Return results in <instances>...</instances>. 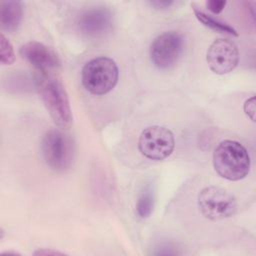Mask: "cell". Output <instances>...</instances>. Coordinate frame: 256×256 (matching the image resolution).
Returning <instances> with one entry per match:
<instances>
[{
    "label": "cell",
    "instance_id": "cell-1",
    "mask_svg": "<svg viewBox=\"0 0 256 256\" xmlns=\"http://www.w3.org/2000/svg\"><path fill=\"white\" fill-rule=\"evenodd\" d=\"M250 156L238 141L223 140L213 152L215 171L224 179L237 181L245 178L250 171Z\"/></svg>",
    "mask_w": 256,
    "mask_h": 256
},
{
    "label": "cell",
    "instance_id": "cell-2",
    "mask_svg": "<svg viewBox=\"0 0 256 256\" xmlns=\"http://www.w3.org/2000/svg\"><path fill=\"white\" fill-rule=\"evenodd\" d=\"M37 87L55 124L68 127L72 123V113L68 94L62 82L49 74H41L37 79Z\"/></svg>",
    "mask_w": 256,
    "mask_h": 256
},
{
    "label": "cell",
    "instance_id": "cell-3",
    "mask_svg": "<svg viewBox=\"0 0 256 256\" xmlns=\"http://www.w3.org/2000/svg\"><path fill=\"white\" fill-rule=\"evenodd\" d=\"M41 154L48 167L62 173L69 170L73 164L75 145L68 134L58 129H51L42 138Z\"/></svg>",
    "mask_w": 256,
    "mask_h": 256
},
{
    "label": "cell",
    "instance_id": "cell-4",
    "mask_svg": "<svg viewBox=\"0 0 256 256\" xmlns=\"http://www.w3.org/2000/svg\"><path fill=\"white\" fill-rule=\"evenodd\" d=\"M119 69L114 60L101 56L88 61L82 68L81 80L84 88L93 95L109 93L117 84Z\"/></svg>",
    "mask_w": 256,
    "mask_h": 256
},
{
    "label": "cell",
    "instance_id": "cell-5",
    "mask_svg": "<svg viewBox=\"0 0 256 256\" xmlns=\"http://www.w3.org/2000/svg\"><path fill=\"white\" fill-rule=\"evenodd\" d=\"M198 207L202 215L210 220H222L237 211V201L227 190L218 186L203 188L198 195Z\"/></svg>",
    "mask_w": 256,
    "mask_h": 256
},
{
    "label": "cell",
    "instance_id": "cell-6",
    "mask_svg": "<svg viewBox=\"0 0 256 256\" xmlns=\"http://www.w3.org/2000/svg\"><path fill=\"white\" fill-rule=\"evenodd\" d=\"M175 147L172 131L164 126L154 125L144 129L138 140V148L150 160H163L171 155Z\"/></svg>",
    "mask_w": 256,
    "mask_h": 256
},
{
    "label": "cell",
    "instance_id": "cell-7",
    "mask_svg": "<svg viewBox=\"0 0 256 256\" xmlns=\"http://www.w3.org/2000/svg\"><path fill=\"white\" fill-rule=\"evenodd\" d=\"M184 47L183 36L176 31H166L151 43L149 54L151 62L159 69H169L180 58Z\"/></svg>",
    "mask_w": 256,
    "mask_h": 256
},
{
    "label": "cell",
    "instance_id": "cell-8",
    "mask_svg": "<svg viewBox=\"0 0 256 256\" xmlns=\"http://www.w3.org/2000/svg\"><path fill=\"white\" fill-rule=\"evenodd\" d=\"M206 61L214 73L227 74L234 70L238 64V48L234 42L228 39H216L207 50Z\"/></svg>",
    "mask_w": 256,
    "mask_h": 256
},
{
    "label": "cell",
    "instance_id": "cell-9",
    "mask_svg": "<svg viewBox=\"0 0 256 256\" xmlns=\"http://www.w3.org/2000/svg\"><path fill=\"white\" fill-rule=\"evenodd\" d=\"M112 13L104 7H95L84 11L77 20L79 31L91 38L101 37L112 29Z\"/></svg>",
    "mask_w": 256,
    "mask_h": 256
},
{
    "label": "cell",
    "instance_id": "cell-10",
    "mask_svg": "<svg viewBox=\"0 0 256 256\" xmlns=\"http://www.w3.org/2000/svg\"><path fill=\"white\" fill-rule=\"evenodd\" d=\"M19 53L34 68L42 74L57 69L60 66V59L55 51L40 42H27L19 49Z\"/></svg>",
    "mask_w": 256,
    "mask_h": 256
},
{
    "label": "cell",
    "instance_id": "cell-11",
    "mask_svg": "<svg viewBox=\"0 0 256 256\" xmlns=\"http://www.w3.org/2000/svg\"><path fill=\"white\" fill-rule=\"evenodd\" d=\"M22 4L20 1L6 0L0 3V24L3 31L13 33L22 20Z\"/></svg>",
    "mask_w": 256,
    "mask_h": 256
},
{
    "label": "cell",
    "instance_id": "cell-12",
    "mask_svg": "<svg viewBox=\"0 0 256 256\" xmlns=\"http://www.w3.org/2000/svg\"><path fill=\"white\" fill-rule=\"evenodd\" d=\"M193 11L194 14L196 16V18L206 27L217 31L219 33H224V34H229V35H233V36H238L237 31L230 26L229 24H227L226 22H223L219 19H216L215 17L207 14L206 12H204L203 10H201L200 8L196 7L195 5H193Z\"/></svg>",
    "mask_w": 256,
    "mask_h": 256
},
{
    "label": "cell",
    "instance_id": "cell-13",
    "mask_svg": "<svg viewBox=\"0 0 256 256\" xmlns=\"http://www.w3.org/2000/svg\"><path fill=\"white\" fill-rule=\"evenodd\" d=\"M155 196L151 188H145L138 197L136 203V213L141 219L148 218L154 208Z\"/></svg>",
    "mask_w": 256,
    "mask_h": 256
},
{
    "label": "cell",
    "instance_id": "cell-14",
    "mask_svg": "<svg viewBox=\"0 0 256 256\" xmlns=\"http://www.w3.org/2000/svg\"><path fill=\"white\" fill-rule=\"evenodd\" d=\"M15 60L14 49L3 33L0 35V61L2 65H11Z\"/></svg>",
    "mask_w": 256,
    "mask_h": 256
},
{
    "label": "cell",
    "instance_id": "cell-15",
    "mask_svg": "<svg viewBox=\"0 0 256 256\" xmlns=\"http://www.w3.org/2000/svg\"><path fill=\"white\" fill-rule=\"evenodd\" d=\"M226 4H227V2L223 1V0H209V1L206 2V7L211 12H213L215 14H218V13L223 11Z\"/></svg>",
    "mask_w": 256,
    "mask_h": 256
},
{
    "label": "cell",
    "instance_id": "cell-16",
    "mask_svg": "<svg viewBox=\"0 0 256 256\" xmlns=\"http://www.w3.org/2000/svg\"><path fill=\"white\" fill-rule=\"evenodd\" d=\"M243 109H244L245 114L252 121H255V97L254 96H252L251 98H249L245 101Z\"/></svg>",
    "mask_w": 256,
    "mask_h": 256
},
{
    "label": "cell",
    "instance_id": "cell-17",
    "mask_svg": "<svg viewBox=\"0 0 256 256\" xmlns=\"http://www.w3.org/2000/svg\"><path fill=\"white\" fill-rule=\"evenodd\" d=\"M149 4L155 8L158 9H164L168 8L173 4V1H167V0H155V1H149Z\"/></svg>",
    "mask_w": 256,
    "mask_h": 256
},
{
    "label": "cell",
    "instance_id": "cell-18",
    "mask_svg": "<svg viewBox=\"0 0 256 256\" xmlns=\"http://www.w3.org/2000/svg\"><path fill=\"white\" fill-rule=\"evenodd\" d=\"M34 254L35 255H47V254L48 255H50V254H52V255H62L63 253L58 252V251H53V250H38Z\"/></svg>",
    "mask_w": 256,
    "mask_h": 256
}]
</instances>
